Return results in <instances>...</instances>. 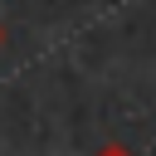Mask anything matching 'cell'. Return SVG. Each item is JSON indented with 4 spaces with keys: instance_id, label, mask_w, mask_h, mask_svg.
Wrapping results in <instances>:
<instances>
[{
    "instance_id": "cell-2",
    "label": "cell",
    "mask_w": 156,
    "mask_h": 156,
    "mask_svg": "<svg viewBox=\"0 0 156 156\" xmlns=\"http://www.w3.org/2000/svg\"><path fill=\"white\" fill-rule=\"evenodd\" d=\"M0 49H5V24H0Z\"/></svg>"
},
{
    "instance_id": "cell-1",
    "label": "cell",
    "mask_w": 156,
    "mask_h": 156,
    "mask_svg": "<svg viewBox=\"0 0 156 156\" xmlns=\"http://www.w3.org/2000/svg\"><path fill=\"white\" fill-rule=\"evenodd\" d=\"M93 156H136V151H132V146H122V141H107V146H98Z\"/></svg>"
}]
</instances>
